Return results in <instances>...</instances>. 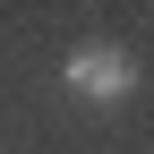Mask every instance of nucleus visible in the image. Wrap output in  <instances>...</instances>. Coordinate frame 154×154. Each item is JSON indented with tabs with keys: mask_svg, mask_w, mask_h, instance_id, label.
I'll return each mask as SVG.
<instances>
[{
	"mask_svg": "<svg viewBox=\"0 0 154 154\" xmlns=\"http://www.w3.org/2000/svg\"><path fill=\"white\" fill-rule=\"evenodd\" d=\"M60 77H69L77 103H94V111H111V103H128V94H137V60H128L120 43H86V51H69Z\"/></svg>",
	"mask_w": 154,
	"mask_h": 154,
	"instance_id": "f257e3e1",
	"label": "nucleus"
}]
</instances>
